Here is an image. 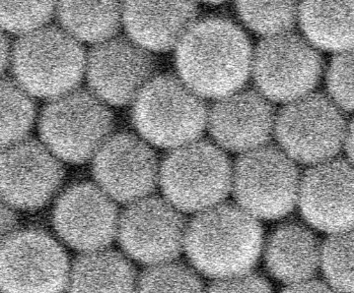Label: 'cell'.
<instances>
[{
	"label": "cell",
	"instance_id": "16",
	"mask_svg": "<svg viewBox=\"0 0 354 293\" xmlns=\"http://www.w3.org/2000/svg\"><path fill=\"white\" fill-rule=\"evenodd\" d=\"M54 223L67 243L90 252L108 245L119 227L114 203L105 191L90 183L67 189L55 206Z\"/></svg>",
	"mask_w": 354,
	"mask_h": 293
},
{
	"label": "cell",
	"instance_id": "19",
	"mask_svg": "<svg viewBox=\"0 0 354 293\" xmlns=\"http://www.w3.org/2000/svg\"><path fill=\"white\" fill-rule=\"evenodd\" d=\"M265 255L270 274L293 285L311 280L321 263L322 248L307 228L286 223L270 235Z\"/></svg>",
	"mask_w": 354,
	"mask_h": 293
},
{
	"label": "cell",
	"instance_id": "2",
	"mask_svg": "<svg viewBox=\"0 0 354 293\" xmlns=\"http://www.w3.org/2000/svg\"><path fill=\"white\" fill-rule=\"evenodd\" d=\"M263 247L257 218L236 205L201 212L187 228L185 248L198 271L225 279L249 273Z\"/></svg>",
	"mask_w": 354,
	"mask_h": 293
},
{
	"label": "cell",
	"instance_id": "27",
	"mask_svg": "<svg viewBox=\"0 0 354 293\" xmlns=\"http://www.w3.org/2000/svg\"><path fill=\"white\" fill-rule=\"evenodd\" d=\"M55 8L54 2H1V24L7 31L30 34L50 19Z\"/></svg>",
	"mask_w": 354,
	"mask_h": 293
},
{
	"label": "cell",
	"instance_id": "24",
	"mask_svg": "<svg viewBox=\"0 0 354 293\" xmlns=\"http://www.w3.org/2000/svg\"><path fill=\"white\" fill-rule=\"evenodd\" d=\"M321 264L330 285L339 293H354V228L326 241Z\"/></svg>",
	"mask_w": 354,
	"mask_h": 293
},
{
	"label": "cell",
	"instance_id": "9",
	"mask_svg": "<svg viewBox=\"0 0 354 293\" xmlns=\"http://www.w3.org/2000/svg\"><path fill=\"white\" fill-rule=\"evenodd\" d=\"M252 69L263 96L290 103L313 89L321 75L322 60L307 41L288 32L261 41L254 50Z\"/></svg>",
	"mask_w": 354,
	"mask_h": 293
},
{
	"label": "cell",
	"instance_id": "1",
	"mask_svg": "<svg viewBox=\"0 0 354 293\" xmlns=\"http://www.w3.org/2000/svg\"><path fill=\"white\" fill-rule=\"evenodd\" d=\"M252 60L246 34L221 18L194 23L178 45L180 77L201 97L222 99L238 92L249 76Z\"/></svg>",
	"mask_w": 354,
	"mask_h": 293
},
{
	"label": "cell",
	"instance_id": "5",
	"mask_svg": "<svg viewBox=\"0 0 354 293\" xmlns=\"http://www.w3.org/2000/svg\"><path fill=\"white\" fill-rule=\"evenodd\" d=\"M159 177L173 206L186 212H203L226 197L232 187L233 170L219 148L194 141L166 156Z\"/></svg>",
	"mask_w": 354,
	"mask_h": 293
},
{
	"label": "cell",
	"instance_id": "15",
	"mask_svg": "<svg viewBox=\"0 0 354 293\" xmlns=\"http://www.w3.org/2000/svg\"><path fill=\"white\" fill-rule=\"evenodd\" d=\"M64 177L59 161L35 140H22L3 148L1 192L8 204L31 210L43 206Z\"/></svg>",
	"mask_w": 354,
	"mask_h": 293
},
{
	"label": "cell",
	"instance_id": "6",
	"mask_svg": "<svg viewBox=\"0 0 354 293\" xmlns=\"http://www.w3.org/2000/svg\"><path fill=\"white\" fill-rule=\"evenodd\" d=\"M112 127V114L105 103L84 90L55 99L40 121L41 136L48 149L71 163H83L98 153Z\"/></svg>",
	"mask_w": 354,
	"mask_h": 293
},
{
	"label": "cell",
	"instance_id": "28",
	"mask_svg": "<svg viewBox=\"0 0 354 293\" xmlns=\"http://www.w3.org/2000/svg\"><path fill=\"white\" fill-rule=\"evenodd\" d=\"M328 85L335 103L354 112V50L342 52L333 60Z\"/></svg>",
	"mask_w": 354,
	"mask_h": 293
},
{
	"label": "cell",
	"instance_id": "13",
	"mask_svg": "<svg viewBox=\"0 0 354 293\" xmlns=\"http://www.w3.org/2000/svg\"><path fill=\"white\" fill-rule=\"evenodd\" d=\"M301 212L318 230L335 234L354 228V167L327 161L308 170L301 179Z\"/></svg>",
	"mask_w": 354,
	"mask_h": 293
},
{
	"label": "cell",
	"instance_id": "7",
	"mask_svg": "<svg viewBox=\"0 0 354 293\" xmlns=\"http://www.w3.org/2000/svg\"><path fill=\"white\" fill-rule=\"evenodd\" d=\"M300 183L292 159L270 145L242 154L233 170L238 203L254 218L272 220L288 214L299 197Z\"/></svg>",
	"mask_w": 354,
	"mask_h": 293
},
{
	"label": "cell",
	"instance_id": "3",
	"mask_svg": "<svg viewBox=\"0 0 354 293\" xmlns=\"http://www.w3.org/2000/svg\"><path fill=\"white\" fill-rule=\"evenodd\" d=\"M133 122L141 135L159 147L179 148L194 142L207 123L200 94L173 75L155 77L136 100Z\"/></svg>",
	"mask_w": 354,
	"mask_h": 293
},
{
	"label": "cell",
	"instance_id": "11",
	"mask_svg": "<svg viewBox=\"0 0 354 293\" xmlns=\"http://www.w3.org/2000/svg\"><path fill=\"white\" fill-rule=\"evenodd\" d=\"M120 243L129 255L149 264L177 257L185 246L187 228L177 208L160 198L133 202L120 218Z\"/></svg>",
	"mask_w": 354,
	"mask_h": 293
},
{
	"label": "cell",
	"instance_id": "30",
	"mask_svg": "<svg viewBox=\"0 0 354 293\" xmlns=\"http://www.w3.org/2000/svg\"><path fill=\"white\" fill-rule=\"evenodd\" d=\"M282 293H339L332 285L322 281L308 280L289 285Z\"/></svg>",
	"mask_w": 354,
	"mask_h": 293
},
{
	"label": "cell",
	"instance_id": "18",
	"mask_svg": "<svg viewBox=\"0 0 354 293\" xmlns=\"http://www.w3.org/2000/svg\"><path fill=\"white\" fill-rule=\"evenodd\" d=\"M194 2L129 1L122 20L131 40L147 50H168L179 45L196 23Z\"/></svg>",
	"mask_w": 354,
	"mask_h": 293
},
{
	"label": "cell",
	"instance_id": "22",
	"mask_svg": "<svg viewBox=\"0 0 354 293\" xmlns=\"http://www.w3.org/2000/svg\"><path fill=\"white\" fill-rule=\"evenodd\" d=\"M57 16L75 39L106 41L119 30L122 8L118 2H60Z\"/></svg>",
	"mask_w": 354,
	"mask_h": 293
},
{
	"label": "cell",
	"instance_id": "20",
	"mask_svg": "<svg viewBox=\"0 0 354 293\" xmlns=\"http://www.w3.org/2000/svg\"><path fill=\"white\" fill-rule=\"evenodd\" d=\"M301 27L313 45L333 52L354 48V2H305Z\"/></svg>",
	"mask_w": 354,
	"mask_h": 293
},
{
	"label": "cell",
	"instance_id": "10",
	"mask_svg": "<svg viewBox=\"0 0 354 293\" xmlns=\"http://www.w3.org/2000/svg\"><path fill=\"white\" fill-rule=\"evenodd\" d=\"M66 254L52 237L37 230L3 240L1 285L6 293H62L67 283Z\"/></svg>",
	"mask_w": 354,
	"mask_h": 293
},
{
	"label": "cell",
	"instance_id": "26",
	"mask_svg": "<svg viewBox=\"0 0 354 293\" xmlns=\"http://www.w3.org/2000/svg\"><path fill=\"white\" fill-rule=\"evenodd\" d=\"M138 293H205L198 276L176 263L158 264L143 274Z\"/></svg>",
	"mask_w": 354,
	"mask_h": 293
},
{
	"label": "cell",
	"instance_id": "21",
	"mask_svg": "<svg viewBox=\"0 0 354 293\" xmlns=\"http://www.w3.org/2000/svg\"><path fill=\"white\" fill-rule=\"evenodd\" d=\"M136 276L131 265L114 251L96 250L74 263L71 293H133Z\"/></svg>",
	"mask_w": 354,
	"mask_h": 293
},
{
	"label": "cell",
	"instance_id": "4",
	"mask_svg": "<svg viewBox=\"0 0 354 293\" xmlns=\"http://www.w3.org/2000/svg\"><path fill=\"white\" fill-rule=\"evenodd\" d=\"M84 50L74 37L54 27L25 34L12 52L13 72L21 86L43 98L73 91L84 72Z\"/></svg>",
	"mask_w": 354,
	"mask_h": 293
},
{
	"label": "cell",
	"instance_id": "32",
	"mask_svg": "<svg viewBox=\"0 0 354 293\" xmlns=\"http://www.w3.org/2000/svg\"><path fill=\"white\" fill-rule=\"evenodd\" d=\"M346 146L349 158L351 159L354 163V119L348 128L346 129Z\"/></svg>",
	"mask_w": 354,
	"mask_h": 293
},
{
	"label": "cell",
	"instance_id": "12",
	"mask_svg": "<svg viewBox=\"0 0 354 293\" xmlns=\"http://www.w3.org/2000/svg\"><path fill=\"white\" fill-rule=\"evenodd\" d=\"M90 86L102 100L113 105L136 101L154 71V60L133 40L111 39L95 47L86 61Z\"/></svg>",
	"mask_w": 354,
	"mask_h": 293
},
{
	"label": "cell",
	"instance_id": "29",
	"mask_svg": "<svg viewBox=\"0 0 354 293\" xmlns=\"http://www.w3.org/2000/svg\"><path fill=\"white\" fill-rule=\"evenodd\" d=\"M207 293H274L263 276L256 274H242L221 279L214 283Z\"/></svg>",
	"mask_w": 354,
	"mask_h": 293
},
{
	"label": "cell",
	"instance_id": "33",
	"mask_svg": "<svg viewBox=\"0 0 354 293\" xmlns=\"http://www.w3.org/2000/svg\"><path fill=\"white\" fill-rule=\"evenodd\" d=\"M10 48H9L8 40L6 38L4 34L1 37V69L2 71L8 65L9 59H10Z\"/></svg>",
	"mask_w": 354,
	"mask_h": 293
},
{
	"label": "cell",
	"instance_id": "8",
	"mask_svg": "<svg viewBox=\"0 0 354 293\" xmlns=\"http://www.w3.org/2000/svg\"><path fill=\"white\" fill-rule=\"evenodd\" d=\"M274 128L282 149L291 159L317 165L337 153L346 134L339 108L319 94L290 101L275 119Z\"/></svg>",
	"mask_w": 354,
	"mask_h": 293
},
{
	"label": "cell",
	"instance_id": "17",
	"mask_svg": "<svg viewBox=\"0 0 354 293\" xmlns=\"http://www.w3.org/2000/svg\"><path fill=\"white\" fill-rule=\"evenodd\" d=\"M207 123L222 147L246 153L266 145L275 125V117L263 94L238 91L214 105L208 114Z\"/></svg>",
	"mask_w": 354,
	"mask_h": 293
},
{
	"label": "cell",
	"instance_id": "31",
	"mask_svg": "<svg viewBox=\"0 0 354 293\" xmlns=\"http://www.w3.org/2000/svg\"><path fill=\"white\" fill-rule=\"evenodd\" d=\"M17 227V216L14 214L13 210L7 205H2L1 207V235L2 241L7 237L15 234Z\"/></svg>",
	"mask_w": 354,
	"mask_h": 293
},
{
	"label": "cell",
	"instance_id": "25",
	"mask_svg": "<svg viewBox=\"0 0 354 293\" xmlns=\"http://www.w3.org/2000/svg\"><path fill=\"white\" fill-rule=\"evenodd\" d=\"M237 9L248 26L270 37L288 33L299 15L295 2H238Z\"/></svg>",
	"mask_w": 354,
	"mask_h": 293
},
{
	"label": "cell",
	"instance_id": "23",
	"mask_svg": "<svg viewBox=\"0 0 354 293\" xmlns=\"http://www.w3.org/2000/svg\"><path fill=\"white\" fill-rule=\"evenodd\" d=\"M1 112L2 148L24 140L33 123L35 107L26 90L14 81L2 80Z\"/></svg>",
	"mask_w": 354,
	"mask_h": 293
},
{
	"label": "cell",
	"instance_id": "14",
	"mask_svg": "<svg viewBox=\"0 0 354 293\" xmlns=\"http://www.w3.org/2000/svg\"><path fill=\"white\" fill-rule=\"evenodd\" d=\"M93 170L103 190L124 203L143 199L153 190L158 179L154 152L127 133L106 141L95 156Z\"/></svg>",
	"mask_w": 354,
	"mask_h": 293
}]
</instances>
